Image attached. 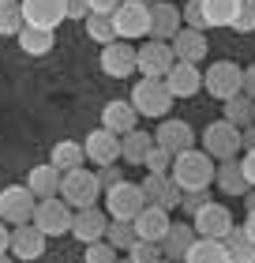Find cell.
Segmentation results:
<instances>
[{
    "label": "cell",
    "mask_w": 255,
    "mask_h": 263,
    "mask_svg": "<svg viewBox=\"0 0 255 263\" xmlns=\"http://www.w3.org/2000/svg\"><path fill=\"white\" fill-rule=\"evenodd\" d=\"M206 203H214V196L206 192V188H191V192H184V199H180V207H184L191 218H195V214L206 207Z\"/></svg>",
    "instance_id": "41"
},
{
    "label": "cell",
    "mask_w": 255,
    "mask_h": 263,
    "mask_svg": "<svg viewBox=\"0 0 255 263\" xmlns=\"http://www.w3.org/2000/svg\"><path fill=\"white\" fill-rule=\"evenodd\" d=\"M191 128L184 124V121H162L158 124V132H154V143L158 147H165L169 154H184V151H191Z\"/></svg>",
    "instance_id": "24"
},
{
    "label": "cell",
    "mask_w": 255,
    "mask_h": 263,
    "mask_svg": "<svg viewBox=\"0 0 255 263\" xmlns=\"http://www.w3.org/2000/svg\"><path fill=\"white\" fill-rule=\"evenodd\" d=\"M244 147H248V151H255V124H248V128H244Z\"/></svg>",
    "instance_id": "49"
},
{
    "label": "cell",
    "mask_w": 255,
    "mask_h": 263,
    "mask_svg": "<svg viewBox=\"0 0 255 263\" xmlns=\"http://www.w3.org/2000/svg\"><path fill=\"white\" fill-rule=\"evenodd\" d=\"M147 207V196H143V184H131V181H120L116 188L105 192V211L120 222H135L139 211Z\"/></svg>",
    "instance_id": "9"
},
{
    "label": "cell",
    "mask_w": 255,
    "mask_h": 263,
    "mask_svg": "<svg viewBox=\"0 0 255 263\" xmlns=\"http://www.w3.org/2000/svg\"><path fill=\"white\" fill-rule=\"evenodd\" d=\"M150 4H139V0H124L113 15V27L120 34V42H135V38H150Z\"/></svg>",
    "instance_id": "7"
},
{
    "label": "cell",
    "mask_w": 255,
    "mask_h": 263,
    "mask_svg": "<svg viewBox=\"0 0 255 263\" xmlns=\"http://www.w3.org/2000/svg\"><path fill=\"white\" fill-rule=\"evenodd\" d=\"M109 226H113V214L102 211V207H87V211H75V222H71V237L83 245H94V241H105Z\"/></svg>",
    "instance_id": "15"
},
{
    "label": "cell",
    "mask_w": 255,
    "mask_h": 263,
    "mask_svg": "<svg viewBox=\"0 0 255 263\" xmlns=\"http://www.w3.org/2000/svg\"><path fill=\"white\" fill-rule=\"evenodd\" d=\"M176 94L169 90L165 79H150V76H139L135 87H131V105L139 109V117H154V121H162V117L173 109Z\"/></svg>",
    "instance_id": "2"
},
{
    "label": "cell",
    "mask_w": 255,
    "mask_h": 263,
    "mask_svg": "<svg viewBox=\"0 0 255 263\" xmlns=\"http://www.w3.org/2000/svg\"><path fill=\"white\" fill-rule=\"evenodd\" d=\"M158 263H173V259H158Z\"/></svg>",
    "instance_id": "54"
},
{
    "label": "cell",
    "mask_w": 255,
    "mask_h": 263,
    "mask_svg": "<svg viewBox=\"0 0 255 263\" xmlns=\"http://www.w3.org/2000/svg\"><path fill=\"white\" fill-rule=\"evenodd\" d=\"M169 45H173L176 61H184V64H199L203 57H206V49H210L206 34H203V30H191V27H184V30H180Z\"/></svg>",
    "instance_id": "23"
},
{
    "label": "cell",
    "mask_w": 255,
    "mask_h": 263,
    "mask_svg": "<svg viewBox=\"0 0 255 263\" xmlns=\"http://www.w3.org/2000/svg\"><path fill=\"white\" fill-rule=\"evenodd\" d=\"M240 165H244V177H248V184L255 188V151H248L244 158H240Z\"/></svg>",
    "instance_id": "46"
},
{
    "label": "cell",
    "mask_w": 255,
    "mask_h": 263,
    "mask_svg": "<svg viewBox=\"0 0 255 263\" xmlns=\"http://www.w3.org/2000/svg\"><path fill=\"white\" fill-rule=\"evenodd\" d=\"M27 188L38 199H53V196H60V188H64V170H56L53 162L34 165V170L27 173Z\"/></svg>",
    "instance_id": "19"
},
{
    "label": "cell",
    "mask_w": 255,
    "mask_h": 263,
    "mask_svg": "<svg viewBox=\"0 0 255 263\" xmlns=\"http://www.w3.org/2000/svg\"><path fill=\"white\" fill-rule=\"evenodd\" d=\"M23 30H27L23 0H0V34H4V38H19Z\"/></svg>",
    "instance_id": "29"
},
{
    "label": "cell",
    "mask_w": 255,
    "mask_h": 263,
    "mask_svg": "<svg viewBox=\"0 0 255 263\" xmlns=\"http://www.w3.org/2000/svg\"><path fill=\"white\" fill-rule=\"evenodd\" d=\"M49 162L56 165V170H79L83 162H87V147L83 143H75V139H60L56 147H53V154H49Z\"/></svg>",
    "instance_id": "28"
},
{
    "label": "cell",
    "mask_w": 255,
    "mask_h": 263,
    "mask_svg": "<svg viewBox=\"0 0 255 263\" xmlns=\"http://www.w3.org/2000/svg\"><path fill=\"white\" fill-rule=\"evenodd\" d=\"M8 252L15 256V259H38L45 252V233L34 222L15 226V230H11V248H8Z\"/></svg>",
    "instance_id": "20"
},
{
    "label": "cell",
    "mask_w": 255,
    "mask_h": 263,
    "mask_svg": "<svg viewBox=\"0 0 255 263\" xmlns=\"http://www.w3.org/2000/svg\"><path fill=\"white\" fill-rule=\"evenodd\" d=\"M34 211H38V196L30 192L27 184H8L0 192V218L11 226H27L34 222Z\"/></svg>",
    "instance_id": "8"
},
{
    "label": "cell",
    "mask_w": 255,
    "mask_h": 263,
    "mask_svg": "<svg viewBox=\"0 0 255 263\" xmlns=\"http://www.w3.org/2000/svg\"><path fill=\"white\" fill-rule=\"evenodd\" d=\"M71 222H75V211L64 196H53V199H38V211H34V226L45 233V237H64L71 233Z\"/></svg>",
    "instance_id": "6"
},
{
    "label": "cell",
    "mask_w": 255,
    "mask_h": 263,
    "mask_svg": "<svg viewBox=\"0 0 255 263\" xmlns=\"http://www.w3.org/2000/svg\"><path fill=\"white\" fill-rule=\"evenodd\" d=\"M173 230V218H169L165 207H143L139 218H135V233L143 237V241H165V233Z\"/></svg>",
    "instance_id": "21"
},
{
    "label": "cell",
    "mask_w": 255,
    "mask_h": 263,
    "mask_svg": "<svg viewBox=\"0 0 255 263\" xmlns=\"http://www.w3.org/2000/svg\"><path fill=\"white\" fill-rule=\"evenodd\" d=\"M105 241H109V245H116L120 252H131V245L139 241L135 222H120V218H113V226H109V233H105Z\"/></svg>",
    "instance_id": "35"
},
{
    "label": "cell",
    "mask_w": 255,
    "mask_h": 263,
    "mask_svg": "<svg viewBox=\"0 0 255 263\" xmlns=\"http://www.w3.org/2000/svg\"><path fill=\"white\" fill-rule=\"evenodd\" d=\"M184 263H229L225 241H210V237H199L191 245V252L184 256Z\"/></svg>",
    "instance_id": "31"
},
{
    "label": "cell",
    "mask_w": 255,
    "mask_h": 263,
    "mask_svg": "<svg viewBox=\"0 0 255 263\" xmlns=\"http://www.w3.org/2000/svg\"><path fill=\"white\" fill-rule=\"evenodd\" d=\"M120 263H131V256H124V259H120Z\"/></svg>",
    "instance_id": "52"
},
{
    "label": "cell",
    "mask_w": 255,
    "mask_h": 263,
    "mask_svg": "<svg viewBox=\"0 0 255 263\" xmlns=\"http://www.w3.org/2000/svg\"><path fill=\"white\" fill-rule=\"evenodd\" d=\"M120 4H124V0H90V11L94 15H116Z\"/></svg>",
    "instance_id": "45"
},
{
    "label": "cell",
    "mask_w": 255,
    "mask_h": 263,
    "mask_svg": "<svg viewBox=\"0 0 255 263\" xmlns=\"http://www.w3.org/2000/svg\"><path fill=\"white\" fill-rule=\"evenodd\" d=\"M131 263H158V259H165V252H162V245H158V241H143V237H139V241L135 245H131Z\"/></svg>",
    "instance_id": "37"
},
{
    "label": "cell",
    "mask_w": 255,
    "mask_h": 263,
    "mask_svg": "<svg viewBox=\"0 0 255 263\" xmlns=\"http://www.w3.org/2000/svg\"><path fill=\"white\" fill-rule=\"evenodd\" d=\"M165 83H169V90H173L176 98H195V94L203 90V71H199V64L176 61V68L165 76Z\"/></svg>",
    "instance_id": "22"
},
{
    "label": "cell",
    "mask_w": 255,
    "mask_h": 263,
    "mask_svg": "<svg viewBox=\"0 0 255 263\" xmlns=\"http://www.w3.org/2000/svg\"><path fill=\"white\" fill-rule=\"evenodd\" d=\"M244 207H248V211H255V192H248V196H244Z\"/></svg>",
    "instance_id": "50"
},
{
    "label": "cell",
    "mask_w": 255,
    "mask_h": 263,
    "mask_svg": "<svg viewBox=\"0 0 255 263\" xmlns=\"http://www.w3.org/2000/svg\"><path fill=\"white\" fill-rule=\"evenodd\" d=\"M203 11L210 19V27H233L237 11H240V0H203Z\"/></svg>",
    "instance_id": "34"
},
{
    "label": "cell",
    "mask_w": 255,
    "mask_h": 263,
    "mask_svg": "<svg viewBox=\"0 0 255 263\" xmlns=\"http://www.w3.org/2000/svg\"><path fill=\"white\" fill-rule=\"evenodd\" d=\"M98 181H102L105 192H109V188H116L120 181H124V173H120V162H113V165H98Z\"/></svg>",
    "instance_id": "43"
},
{
    "label": "cell",
    "mask_w": 255,
    "mask_h": 263,
    "mask_svg": "<svg viewBox=\"0 0 255 263\" xmlns=\"http://www.w3.org/2000/svg\"><path fill=\"white\" fill-rule=\"evenodd\" d=\"M176 68V53L169 42H147L139 45V76H150V79H165L169 71Z\"/></svg>",
    "instance_id": "11"
},
{
    "label": "cell",
    "mask_w": 255,
    "mask_h": 263,
    "mask_svg": "<svg viewBox=\"0 0 255 263\" xmlns=\"http://www.w3.org/2000/svg\"><path fill=\"white\" fill-rule=\"evenodd\" d=\"M105 192L102 181H98V173H90V170H68L64 173V188H60V196H64L71 203V211H87V207H98V196Z\"/></svg>",
    "instance_id": "4"
},
{
    "label": "cell",
    "mask_w": 255,
    "mask_h": 263,
    "mask_svg": "<svg viewBox=\"0 0 255 263\" xmlns=\"http://www.w3.org/2000/svg\"><path fill=\"white\" fill-rule=\"evenodd\" d=\"M203 90L225 105L229 98L244 94V68L233 64V61H218V64H210V68L203 71Z\"/></svg>",
    "instance_id": "3"
},
{
    "label": "cell",
    "mask_w": 255,
    "mask_h": 263,
    "mask_svg": "<svg viewBox=\"0 0 255 263\" xmlns=\"http://www.w3.org/2000/svg\"><path fill=\"white\" fill-rule=\"evenodd\" d=\"M195 241H199V233H195L191 222H173V230H169L165 241H162V252H165V259H184Z\"/></svg>",
    "instance_id": "25"
},
{
    "label": "cell",
    "mask_w": 255,
    "mask_h": 263,
    "mask_svg": "<svg viewBox=\"0 0 255 263\" xmlns=\"http://www.w3.org/2000/svg\"><path fill=\"white\" fill-rule=\"evenodd\" d=\"M139 4H154V0H139Z\"/></svg>",
    "instance_id": "53"
},
{
    "label": "cell",
    "mask_w": 255,
    "mask_h": 263,
    "mask_svg": "<svg viewBox=\"0 0 255 263\" xmlns=\"http://www.w3.org/2000/svg\"><path fill=\"white\" fill-rule=\"evenodd\" d=\"M90 15H94L90 0H68V19H83V23H87Z\"/></svg>",
    "instance_id": "44"
},
{
    "label": "cell",
    "mask_w": 255,
    "mask_h": 263,
    "mask_svg": "<svg viewBox=\"0 0 255 263\" xmlns=\"http://www.w3.org/2000/svg\"><path fill=\"white\" fill-rule=\"evenodd\" d=\"M240 230H244L251 241H255V211H248V222H240Z\"/></svg>",
    "instance_id": "48"
},
{
    "label": "cell",
    "mask_w": 255,
    "mask_h": 263,
    "mask_svg": "<svg viewBox=\"0 0 255 263\" xmlns=\"http://www.w3.org/2000/svg\"><path fill=\"white\" fill-rule=\"evenodd\" d=\"M87 34H90V42H102V45L120 42V34L113 27V15H90L87 19Z\"/></svg>",
    "instance_id": "36"
},
{
    "label": "cell",
    "mask_w": 255,
    "mask_h": 263,
    "mask_svg": "<svg viewBox=\"0 0 255 263\" xmlns=\"http://www.w3.org/2000/svg\"><path fill=\"white\" fill-rule=\"evenodd\" d=\"M240 147H244V128L229 124L225 117L203 128V151L210 154V158H222V162L225 158H237Z\"/></svg>",
    "instance_id": "5"
},
{
    "label": "cell",
    "mask_w": 255,
    "mask_h": 263,
    "mask_svg": "<svg viewBox=\"0 0 255 263\" xmlns=\"http://www.w3.org/2000/svg\"><path fill=\"white\" fill-rule=\"evenodd\" d=\"M158 147V143H154V136H150V132H128V136H124V162H131V165H147V154Z\"/></svg>",
    "instance_id": "30"
},
{
    "label": "cell",
    "mask_w": 255,
    "mask_h": 263,
    "mask_svg": "<svg viewBox=\"0 0 255 263\" xmlns=\"http://www.w3.org/2000/svg\"><path fill=\"white\" fill-rule=\"evenodd\" d=\"M214 162L218 158H210L206 151H184V154H176V162H173V181L184 188V192H191V188H210L214 184V177H218V170H214Z\"/></svg>",
    "instance_id": "1"
},
{
    "label": "cell",
    "mask_w": 255,
    "mask_h": 263,
    "mask_svg": "<svg viewBox=\"0 0 255 263\" xmlns=\"http://www.w3.org/2000/svg\"><path fill=\"white\" fill-rule=\"evenodd\" d=\"M173 162H176V154H169L165 147H154L147 154V173H173Z\"/></svg>",
    "instance_id": "39"
},
{
    "label": "cell",
    "mask_w": 255,
    "mask_h": 263,
    "mask_svg": "<svg viewBox=\"0 0 255 263\" xmlns=\"http://www.w3.org/2000/svg\"><path fill=\"white\" fill-rule=\"evenodd\" d=\"M102 128L116 132V136L135 132V128H139V109L131 105V98H113V102H105V109H102Z\"/></svg>",
    "instance_id": "18"
},
{
    "label": "cell",
    "mask_w": 255,
    "mask_h": 263,
    "mask_svg": "<svg viewBox=\"0 0 255 263\" xmlns=\"http://www.w3.org/2000/svg\"><path fill=\"white\" fill-rule=\"evenodd\" d=\"M214 184H218V192H225V196H248L251 192V184L244 177V165H240L237 158H225L222 165H218Z\"/></svg>",
    "instance_id": "26"
},
{
    "label": "cell",
    "mask_w": 255,
    "mask_h": 263,
    "mask_svg": "<svg viewBox=\"0 0 255 263\" xmlns=\"http://www.w3.org/2000/svg\"><path fill=\"white\" fill-rule=\"evenodd\" d=\"M0 263H15V256H11V252H0Z\"/></svg>",
    "instance_id": "51"
},
{
    "label": "cell",
    "mask_w": 255,
    "mask_h": 263,
    "mask_svg": "<svg viewBox=\"0 0 255 263\" xmlns=\"http://www.w3.org/2000/svg\"><path fill=\"white\" fill-rule=\"evenodd\" d=\"M150 15H154V23H150V38L154 42H173L180 30V23H184V8H176V4H169V0H154L150 4Z\"/></svg>",
    "instance_id": "17"
},
{
    "label": "cell",
    "mask_w": 255,
    "mask_h": 263,
    "mask_svg": "<svg viewBox=\"0 0 255 263\" xmlns=\"http://www.w3.org/2000/svg\"><path fill=\"white\" fill-rule=\"evenodd\" d=\"M19 49L27 53V57H45V53H53V45H56V30H42V27H27L19 34Z\"/></svg>",
    "instance_id": "27"
},
{
    "label": "cell",
    "mask_w": 255,
    "mask_h": 263,
    "mask_svg": "<svg viewBox=\"0 0 255 263\" xmlns=\"http://www.w3.org/2000/svg\"><path fill=\"white\" fill-rule=\"evenodd\" d=\"M191 226H195V233H199V237H210V241H225V237L237 230L233 214H229L222 203H206V207L195 214V218H191Z\"/></svg>",
    "instance_id": "14"
},
{
    "label": "cell",
    "mask_w": 255,
    "mask_h": 263,
    "mask_svg": "<svg viewBox=\"0 0 255 263\" xmlns=\"http://www.w3.org/2000/svg\"><path fill=\"white\" fill-rule=\"evenodd\" d=\"M184 23L191 30H210V19H206V11H203V0H188L184 4Z\"/></svg>",
    "instance_id": "40"
},
{
    "label": "cell",
    "mask_w": 255,
    "mask_h": 263,
    "mask_svg": "<svg viewBox=\"0 0 255 263\" xmlns=\"http://www.w3.org/2000/svg\"><path fill=\"white\" fill-rule=\"evenodd\" d=\"M244 94H248V98H255V64L244 68Z\"/></svg>",
    "instance_id": "47"
},
{
    "label": "cell",
    "mask_w": 255,
    "mask_h": 263,
    "mask_svg": "<svg viewBox=\"0 0 255 263\" xmlns=\"http://www.w3.org/2000/svg\"><path fill=\"white\" fill-rule=\"evenodd\" d=\"M23 15H27V27L56 30L68 19V0H23Z\"/></svg>",
    "instance_id": "16"
},
{
    "label": "cell",
    "mask_w": 255,
    "mask_h": 263,
    "mask_svg": "<svg viewBox=\"0 0 255 263\" xmlns=\"http://www.w3.org/2000/svg\"><path fill=\"white\" fill-rule=\"evenodd\" d=\"M225 121L237 124V128L255 124V98H248V94H237V98H229V102H225Z\"/></svg>",
    "instance_id": "33"
},
{
    "label": "cell",
    "mask_w": 255,
    "mask_h": 263,
    "mask_svg": "<svg viewBox=\"0 0 255 263\" xmlns=\"http://www.w3.org/2000/svg\"><path fill=\"white\" fill-rule=\"evenodd\" d=\"M102 71L109 79H131L139 71V49H131V42L102 45Z\"/></svg>",
    "instance_id": "10"
},
{
    "label": "cell",
    "mask_w": 255,
    "mask_h": 263,
    "mask_svg": "<svg viewBox=\"0 0 255 263\" xmlns=\"http://www.w3.org/2000/svg\"><path fill=\"white\" fill-rule=\"evenodd\" d=\"M225 252H229V263H255V241L237 226V230L225 237Z\"/></svg>",
    "instance_id": "32"
},
{
    "label": "cell",
    "mask_w": 255,
    "mask_h": 263,
    "mask_svg": "<svg viewBox=\"0 0 255 263\" xmlns=\"http://www.w3.org/2000/svg\"><path fill=\"white\" fill-rule=\"evenodd\" d=\"M143 196H147V207H165L173 211L184 199V188L173 181V173H147L143 181Z\"/></svg>",
    "instance_id": "13"
},
{
    "label": "cell",
    "mask_w": 255,
    "mask_h": 263,
    "mask_svg": "<svg viewBox=\"0 0 255 263\" xmlns=\"http://www.w3.org/2000/svg\"><path fill=\"white\" fill-rule=\"evenodd\" d=\"M120 248L116 245H109V241H94V245H87V263H120Z\"/></svg>",
    "instance_id": "38"
},
{
    "label": "cell",
    "mask_w": 255,
    "mask_h": 263,
    "mask_svg": "<svg viewBox=\"0 0 255 263\" xmlns=\"http://www.w3.org/2000/svg\"><path fill=\"white\" fill-rule=\"evenodd\" d=\"M83 147H87V162H98V165H113V162L124 158V136H116L109 128L90 132L83 139Z\"/></svg>",
    "instance_id": "12"
},
{
    "label": "cell",
    "mask_w": 255,
    "mask_h": 263,
    "mask_svg": "<svg viewBox=\"0 0 255 263\" xmlns=\"http://www.w3.org/2000/svg\"><path fill=\"white\" fill-rule=\"evenodd\" d=\"M233 30H240V34H251L255 30V0H240V11H237V19H233Z\"/></svg>",
    "instance_id": "42"
}]
</instances>
